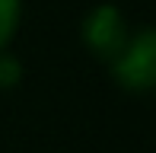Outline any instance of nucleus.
<instances>
[{"instance_id": "f257e3e1", "label": "nucleus", "mask_w": 156, "mask_h": 153, "mask_svg": "<svg viewBox=\"0 0 156 153\" xmlns=\"http://www.w3.org/2000/svg\"><path fill=\"white\" fill-rule=\"evenodd\" d=\"M112 76L127 93H153L156 89V29L153 26L127 35L124 48L112 61Z\"/></svg>"}, {"instance_id": "f03ea898", "label": "nucleus", "mask_w": 156, "mask_h": 153, "mask_svg": "<svg viewBox=\"0 0 156 153\" xmlns=\"http://www.w3.org/2000/svg\"><path fill=\"white\" fill-rule=\"evenodd\" d=\"M127 35H131V29H127V19L124 13L118 10L115 3H99L93 10L83 16L80 23V38L83 45L89 48V54L99 61H115L118 51L124 48Z\"/></svg>"}, {"instance_id": "20e7f679", "label": "nucleus", "mask_w": 156, "mask_h": 153, "mask_svg": "<svg viewBox=\"0 0 156 153\" xmlns=\"http://www.w3.org/2000/svg\"><path fill=\"white\" fill-rule=\"evenodd\" d=\"M19 80H23V64L16 54H10L3 48L0 51V89H13Z\"/></svg>"}, {"instance_id": "7ed1b4c3", "label": "nucleus", "mask_w": 156, "mask_h": 153, "mask_svg": "<svg viewBox=\"0 0 156 153\" xmlns=\"http://www.w3.org/2000/svg\"><path fill=\"white\" fill-rule=\"evenodd\" d=\"M23 19V0H0V51L13 41Z\"/></svg>"}]
</instances>
